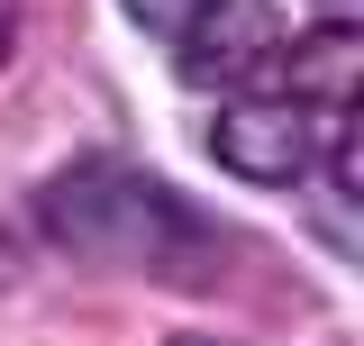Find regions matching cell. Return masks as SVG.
<instances>
[{
    "mask_svg": "<svg viewBox=\"0 0 364 346\" xmlns=\"http://www.w3.org/2000/svg\"><path fill=\"white\" fill-rule=\"evenodd\" d=\"M37 237L100 273H146V283H200L228 264V219H210L191 192L128 155H73L37 182Z\"/></svg>",
    "mask_w": 364,
    "mask_h": 346,
    "instance_id": "1",
    "label": "cell"
},
{
    "mask_svg": "<svg viewBox=\"0 0 364 346\" xmlns=\"http://www.w3.org/2000/svg\"><path fill=\"white\" fill-rule=\"evenodd\" d=\"M346 119H355V110H346ZM346 119L301 110V100H282V91H237V100H219V119H210V155H219L237 182H255V192H301Z\"/></svg>",
    "mask_w": 364,
    "mask_h": 346,
    "instance_id": "2",
    "label": "cell"
},
{
    "mask_svg": "<svg viewBox=\"0 0 364 346\" xmlns=\"http://www.w3.org/2000/svg\"><path fill=\"white\" fill-rule=\"evenodd\" d=\"M282 46H291V28H282L273 0H200L191 28L173 37V73L191 91H228L237 100L246 83H264L282 64Z\"/></svg>",
    "mask_w": 364,
    "mask_h": 346,
    "instance_id": "3",
    "label": "cell"
},
{
    "mask_svg": "<svg viewBox=\"0 0 364 346\" xmlns=\"http://www.w3.org/2000/svg\"><path fill=\"white\" fill-rule=\"evenodd\" d=\"M273 73H282V100L346 119V110H355V83H364V37H355V19H328V28H310V37H291Z\"/></svg>",
    "mask_w": 364,
    "mask_h": 346,
    "instance_id": "4",
    "label": "cell"
},
{
    "mask_svg": "<svg viewBox=\"0 0 364 346\" xmlns=\"http://www.w3.org/2000/svg\"><path fill=\"white\" fill-rule=\"evenodd\" d=\"M119 9H128V28H136V37L173 46L182 28H191V9H200V0H119Z\"/></svg>",
    "mask_w": 364,
    "mask_h": 346,
    "instance_id": "5",
    "label": "cell"
},
{
    "mask_svg": "<svg viewBox=\"0 0 364 346\" xmlns=\"http://www.w3.org/2000/svg\"><path fill=\"white\" fill-rule=\"evenodd\" d=\"M9 55H18V0H0V73H9Z\"/></svg>",
    "mask_w": 364,
    "mask_h": 346,
    "instance_id": "6",
    "label": "cell"
},
{
    "mask_svg": "<svg viewBox=\"0 0 364 346\" xmlns=\"http://www.w3.org/2000/svg\"><path fill=\"white\" fill-rule=\"evenodd\" d=\"M318 9H328V19H355V0H318Z\"/></svg>",
    "mask_w": 364,
    "mask_h": 346,
    "instance_id": "7",
    "label": "cell"
},
{
    "mask_svg": "<svg viewBox=\"0 0 364 346\" xmlns=\"http://www.w3.org/2000/svg\"><path fill=\"white\" fill-rule=\"evenodd\" d=\"M173 346H219V337H173Z\"/></svg>",
    "mask_w": 364,
    "mask_h": 346,
    "instance_id": "8",
    "label": "cell"
}]
</instances>
